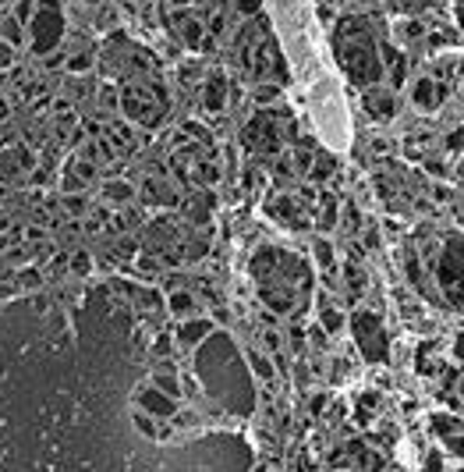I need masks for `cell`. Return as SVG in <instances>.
Wrapping results in <instances>:
<instances>
[{"instance_id":"19","label":"cell","mask_w":464,"mask_h":472,"mask_svg":"<svg viewBox=\"0 0 464 472\" xmlns=\"http://www.w3.org/2000/svg\"><path fill=\"white\" fill-rule=\"evenodd\" d=\"M0 4H8V0H0Z\"/></svg>"},{"instance_id":"6","label":"cell","mask_w":464,"mask_h":472,"mask_svg":"<svg viewBox=\"0 0 464 472\" xmlns=\"http://www.w3.org/2000/svg\"><path fill=\"white\" fill-rule=\"evenodd\" d=\"M0 40H4L8 46H15V50H21V46L28 43L25 21H21L18 15H4V18H0Z\"/></svg>"},{"instance_id":"13","label":"cell","mask_w":464,"mask_h":472,"mask_svg":"<svg viewBox=\"0 0 464 472\" xmlns=\"http://www.w3.org/2000/svg\"><path fill=\"white\" fill-rule=\"evenodd\" d=\"M249 362H252V369L259 373V376H273V366L262 359V356H256V351H252V356H249Z\"/></svg>"},{"instance_id":"11","label":"cell","mask_w":464,"mask_h":472,"mask_svg":"<svg viewBox=\"0 0 464 472\" xmlns=\"http://www.w3.org/2000/svg\"><path fill=\"white\" fill-rule=\"evenodd\" d=\"M152 383H157V387L160 391H167V394H181V387H177V376L170 373V369H157V373H152Z\"/></svg>"},{"instance_id":"1","label":"cell","mask_w":464,"mask_h":472,"mask_svg":"<svg viewBox=\"0 0 464 472\" xmlns=\"http://www.w3.org/2000/svg\"><path fill=\"white\" fill-rule=\"evenodd\" d=\"M195 369L206 383V391L213 398H220L231 412H241L249 416L252 405H256V394H252V380H249V366L241 362L238 348L227 334H209L206 341H199V351H195Z\"/></svg>"},{"instance_id":"3","label":"cell","mask_w":464,"mask_h":472,"mask_svg":"<svg viewBox=\"0 0 464 472\" xmlns=\"http://www.w3.org/2000/svg\"><path fill=\"white\" fill-rule=\"evenodd\" d=\"M355 334H358V344L368 359H380L383 356V331H380V320L373 313H358L355 316Z\"/></svg>"},{"instance_id":"15","label":"cell","mask_w":464,"mask_h":472,"mask_svg":"<svg viewBox=\"0 0 464 472\" xmlns=\"http://www.w3.org/2000/svg\"><path fill=\"white\" fill-rule=\"evenodd\" d=\"M276 96H280V89H276V85H262V89L256 93L259 103H269V100H276Z\"/></svg>"},{"instance_id":"16","label":"cell","mask_w":464,"mask_h":472,"mask_svg":"<svg viewBox=\"0 0 464 472\" xmlns=\"http://www.w3.org/2000/svg\"><path fill=\"white\" fill-rule=\"evenodd\" d=\"M316 256H319L323 263H330V259H333V252H330V245H326V242H316Z\"/></svg>"},{"instance_id":"2","label":"cell","mask_w":464,"mask_h":472,"mask_svg":"<svg viewBox=\"0 0 464 472\" xmlns=\"http://www.w3.org/2000/svg\"><path fill=\"white\" fill-rule=\"evenodd\" d=\"M25 33H28V50L36 57H46L50 50H57V43L64 40V15H60L57 0H39L33 18L25 21Z\"/></svg>"},{"instance_id":"17","label":"cell","mask_w":464,"mask_h":472,"mask_svg":"<svg viewBox=\"0 0 464 472\" xmlns=\"http://www.w3.org/2000/svg\"><path fill=\"white\" fill-rule=\"evenodd\" d=\"M238 8H241L244 15H249V11H256V8H259V0H238Z\"/></svg>"},{"instance_id":"5","label":"cell","mask_w":464,"mask_h":472,"mask_svg":"<svg viewBox=\"0 0 464 472\" xmlns=\"http://www.w3.org/2000/svg\"><path fill=\"white\" fill-rule=\"evenodd\" d=\"M139 405L149 412V416H157V419H163V416H174L177 412V405H174V394H167V391H152V387H142L139 391Z\"/></svg>"},{"instance_id":"9","label":"cell","mask_w":464,"mask_h":472,"mask_svg":"<svg viewBox=\"0 0 464 472\" xmlns=\"http://www.w3.org/2000/svg\"><path fill=\"white\" fill-rule=\"evenodd\" d=\"M170 313H174V316H195V299H192L188 291L170 295Z\"/></svg>"},{"instance_id":"10","label":"cell","mask_w":464,"mask_h":472,"mask_svg":"<svg viewBox=\"0 0 464 472\" xmlns=\"http://www.w3.org/2000/svg\"><path fill=\"white\" fill-rule=\"evenodd\" d=\"M368 110H373L376 117H393V96H380V93H368L365 96Z\"/></svg>"},{"instance_id":"18","label":"cell","mask_w":464,"mask_h":472,"mask_svg":"<svg viewBox=\"0 0 464 472\" xmlns=\"http://www.w3.org/2000/svg\"><path fill=\"white\" fill-rule=\"evenodd\" d=\"M8 114H11V107H8L4 96H0V121H8Z\"/></svg>"},{"instance_id":"4","label":"cell","mask_w":464,"mask_h":472,"mask_svg":"<svg viewBox=\"0 0 464 472\" xmlns=\"http://www.w3.org/2000/svg\"><path fill=\"white\" fill-rule=\"evenodd\" d=\"M36 157L25 150V146H15V150H4L0 153V182H15L25 167H33Z\"/></svg>"},{"instance_id":"8","label":"cell","mask_w":464,"mask_h":472,"mask_svg":"<svg viewBox=\"0 0 464 472\" xmlns=\"http://www.w3.org/2000/svg\"><path fill=\"white\" fill-rule=\"evenodd\" d=\"M202 100H206V107H209V110H220V107H224V100H227V78H224V75H209Z\"/></svg>"},{"instance_id":"12","label":"cell","mask_w":464,"mask_h":472,"mask_svg":"<svg viewBox=\"0 0 464 472\" xmlns=\"http://www.w3.org/2000/svg\"><path fill=\"white\" fill-rule=\"evenodd\" d=\"M103 192H107V199H114V202L132 199V185H125V182H107V185H103Z\"/></svg>"},{"instance_id":"7","label":"cell","mask_w":464,"mask_h":472,"mask_svg":"<svg viewBox=\"0 0 464 472\" xmlns=\"http://www.w3.org/2000/svg\"><path fill=\"white\" fill-rule=\"evenodd\" d=\"M213 334V323L209 320H188V323H181V334H177V341L181 344H199V341H206Z\"/></svg>"},{"instance_id":"14","label":"cell","mask_w":464,"mask_h":472,"mask_svg":"<svg viewBox=\"0 0 464 472\" xmlns=\"http://www.w3.org/2000/svg\"><path fill=\"white\" fill-rule=\"evenodd\" d=\"M71 270L82 274V277L89 274V256H85V252H75V256H71Z\"/></svg>"}]
</instances>
